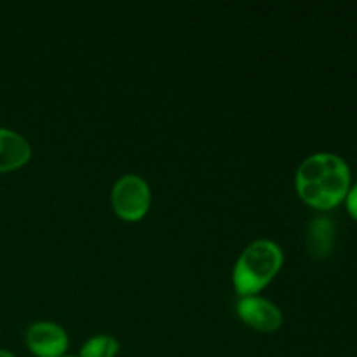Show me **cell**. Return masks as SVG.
Returning a JSON list of instances; mask_svg holds the SVG:
<instances>
[{
  "mask_svg": "<svg viewBox=\"0 0 357 357\" xmlns=\"http://www.w3.org/2000/svg\"><path fill=\"white\" fill-rule=\"evenodd\" d=\"M295 187L305 204L328 211L347 197L352 187L351 167L338 153H310L296 169Z\"/></svg>",
  "mask_w": 357,
  "mask_h": 357,
  "instance_id": "1",
  "label": "cell"
},
{
  "mask_svg": "<svg viewBox=\"0 0 357 357\" xmlns=\"http://www.w3.org/2000/svg\"><path fill=\"white\" fill-rule=\"evenodd\" d=\"M284 264V251L272 239H255L239 255L232 272L237 295H258L267 288Z\"/></svg>",
  "mask_w": 357,
  "mask_h": 357,
  "instance_id": "2",
  "label": "cell"
},
{
  "mask_svg": "<svg viewBox=\"0 0 357 357\" xmlns=\"http://www.w3.org/2000/svg\"><path fill=\"white\" fill-rule=\"evenodd\" d=\"M110 201L117 216L126 222H138L149 213L152 204V190L145 178L136 173H128L115 180Z\"/></svg>",
  "mask_w": 357,
  "mask_h": 357,
  "instance_id": "3",
  "label": "cell"
},
{
  "mask_svg": "<svg viewBox=\"0 0 357 357\" xmlns=\"http://www.w3.org/2000/svg\"><path fill=\"white\" fill-rule=\"evenodd\" d=\"M236 312L244 324L261 333H274L284 323V316L278 303L260 295L239 296Z\"/></svg>",
  "mask_w": 357,
  "mask_h": 357,
  "instance_id": "4",
  "label": "cell"
},
{
  "mask_svg": "<svg viewBox=\"0 0 357 357\" xmlns=\"http://www.w3.org/2000/svg\"><path fill=\"white\" fill-rule=\"evenodd\" d=\"M24 342L35 357H63L70 345L66 330L54 321L31 323L24 333Z\"/></svg>",
  "mask_w": 357,
  "mask_h": 357,
  "instance_id": "5",
  "label": "cell"
},
{
  "mask_svg": "<svg viewBox=\"0 0 357 357\" xmlns=\"http://www.w3.org/2000/svg\"><path fill=\"white\" fill-rule=\"evenodd\" d=\"M31 159V145L23 135L9 128H0V173L23 167Z\"/></svg>",
  "mask_w": 357,
  "mask_h": 357,
  "instance_id": "6",
  "label": "cell"
},
{
  "mask_svg": "<svg viewBox=\"0 0 357 357\" xmlns=\"http://www.w3.org/2000/svg\"><path fill=\"white\" fill-rule=\"evenodd\" d=\"M335 225L326 216H317L310 222L307 230V246L314 257H326L333 250Z\"/></svg>",
  "mask_w": 357,
  "mask_h": 357,
  "instance_id": "7",
  "label": "cell"
},
{
  "mask_svg": "<svg viewBox=\"0 0 357 357\" xmlns=\"http://www.w3.org/2000/svg\"><path fill=\"white\" fill-rule=\"evenodd\" d=\"M121 344L114 335L100 333L87 338L79 351V357H117Z\"/></svg>",
  "mask_w": 357,
  "mask_h": 357,
  "instance_id": "8",
  "label": "cell"
},
{
  "mask_svg": "<svg viewBox=\"0 0 357 357\" xmlns=\"http://www.w3.org/2000/svg\"><path fill=\"white\" fill-rule=\"evenodd\" d=\"M345 206H347L349 215L357 220V183L352 185L351 190H349L347 197H345Z\"/></svg>",
  "mask_w": 357,
  "mask_h": 357,
  "instance_id": "9",
  "label": "cell"
},
{
  "mask_svg": "<svg viewBox=\"0 0 357 357\" xmlns=\"http://www.w3.org/2000/svg\"><path fill=\"white\" fill-rule=\"evenodd\" d=\"M0 357H16V356H14L10 351H7V349H0Z\"/></svg>",
  "mask_w": 357,
  "mask_h": 357,
  "instance_id": "10",
  "label": "cell"
},
{
  "mask_svg": "<svg viewBox=\"0 0 357 357\" xmlns=\"http://www.w3.org/2000/svg\"><path fill=\"white\" fill-rule=\"evenodd\" d=\"M63 357H79V356H70V354H66V356H63Z\"/></svg>",
  "mask_w": 357,
  "mask_h": 357,
  "instance_id": "11",
  "label": "cell"
}]
</instances>
